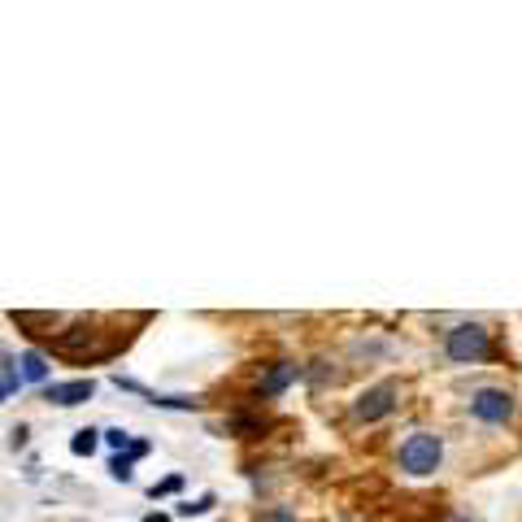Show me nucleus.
<instances>
[{
  "mask_svg": "<svg viewBox=\"0 0 522 522\" xmlns=\"http://www.w3.org/2000/svg\"><path fill=\"white\" fill-rule=\"evenodd\" d=\"M92 392H96V383H92V379H75V383H49V388H44V400L61 405V409H70V405L92 400Z\"/></svg>",
  "mask_w": 522,
  "mask_h": 522,
  "instance_id": "nucleus-6",
  "label": "nucleus"
},
{
  "mask_svg": "<svg viewBox=\"0 0 522 522\" xmlns=\"http://www.w3.org/2000/svg\"><path fill=\"white\" fill-rule=\"evenodd\" d=\"M18 366H23V379L26 383H44V379H49V357H44V353H35V348H26L23 357H18Z\"/></svg>",
  "mask_w": 522,
  "mask_h": 522,
  "instance_id": "nucleus-8",
  "label": "nucleus"
},
{
  "mask_svg": "<svg viewBox=\"0 0 522 522\" xmlns=\"http://www.w3.org/2000/svg\"><path fill=\"white\" fill-rule=\"evenodd\" d=\"M397 397H400L397 383H379V388H371V392H362V397H357V405H353V418L374 423V418H383V414H392V409H397Z\"/></svg>",
  "mask_w": 522,
  "mask_h": 522,
  "instance_id": "nucleus-5",
  "label": "nucleus"
},
{
  "mask_svg": "<svg viewBox=\"0 0 522 522\" xmlns=\"http://www.w3.org/2000/svg\"><path fill=\"white\" fill-rule=\"evenodd\" d=\"M440 457H444V444H440V435H431V431H418V435H409L405 444H400V471L409 474H435L440 471Z\"/></svg>",
  "mask_w": 522,
  "mask_h": 522,
  "instance_id": "nucleus-1",
  "label": "nucleus"
},
{
  "mask_svg": "<svg viewBox=\"0 0 522 522\" xmlns=\"http://www.w3.org/2000/svg\"><path fill=\"white\" fill-rule=\"evenodd\" d=\"M96 335L100 331H92L87 323H75L70 331H61V335L52 340V353H57V357H70V362H100V353L92 348Z\"/></svg>",
  "mask_w": 522,
  "mask_h": 522,
  "instance_id": "nucleus-3",
  "label": "nucleus"
},
{
  "mask_svg": "<svg viewBox=\"0 0 522 522\" xmlns=\"http://www.w3.org/2000/svg\"><path fill=\"white\" fill-rule=\"evenodd\" d=\"M226 431L252 440V435H261V431H266V418H261V414H231V418H226Z\"/></svg>",
  "mask_w": 522,
  "mask_h": 522,
  "instance_id": "nucleus-9",
  "label": "nucleus"
},
{
  "mask_svg": "<svg viewBox=\"0 0 522 522\" xmlns=\"http://www.w3.org/2000/svg\"><path fill=\"white\" fill-rule=\"evenodd\" d=\"M109 474H114V479H123V483H131V457H123V453H118V457L109 462Z\"/></svg>",
  "mask_w": 522,
  "mask_h": 522,
  "instance_id": "nucleus-14",
  "label": "nucleus"
},
{
  "mask_svg": "<svg viewBox=\"0 0 522 522\" xmlns=\"http://www.w3.org/2000/svg\"><path fill=\"white\" fill-rule=\"evenodd\" d=\"M105 444L109 448H131V435H126L123 426H109V431H105Z\"/></svg>",
  "mask_w": 522,
  "mask_h": 522,
  "instance_id": "nucleus-15",
  "label": "nucleus"
},
{
  "mask_svg": "<svg viewBox=\"0 0 522 522\" xmlns=\"http://www.w3.org/2000/svg\"><path fill=\"white\" fill-rule=\"evenodd\" d=\"M292 379H297V366H292V362H279V366H270V374L257 383V397H261V400H274L279 392H283V388H288V383H292Z\"/></svg>",
  "mask_w": 522,
  "mask_h": 522,
  "instance_id": "nucleus-7",
  "label": "nucleus"
},
{
  "mask_svg": "<svg viewBox=\"0 0 522 522\" xmlns=\"http://www.w3.org/2000/svg\"><path fill=\"white\" fill-rule=\"evenodd\" d=\"M149 453V440H131V448H126V457L135 462V457H144Z\"/></svg>",
  "mask_w": 522,
  "mask_h": 522,
  "instance_id": "nucleus-17",
  "label": "nucleus"
},
{
  "mask_svg": "<svg viewBox=\"0 0 522 522\" xmlns=\"http://www.w3.org/2000/svg\"><path fill=\"white\" fill-rule=\"evenodd\" d=\"M96 444H100V431H92V426H87V431H75L70 453H75V457H92V453H96Z\"/></svg>",
  "mask_w": 522,
  "mask_h": 522,
  "instance_id": "nucleus-11",
  "label": "nucleus"
},
{
  "mask_svg": "<svg viewBox=\"0 0 522 522\" xmlns=\"http://www.w3.org/2000/svg\"><path fill=\"white\" fill-rule=\"evenodd\" d=\"M471 414L479 423H509L514 418V397L505 388H479L471 397Z\"/></svg>",
  "mask_w": 522,
  "mask_h": 522,
  "instance_id": "nucleus-4",
  "label": "nucleus"
},
{
  "mask_svg": "<svg viewBox=\"0 0 522 522\" xmlns=\"http://www.w3.org/2000/svg\"><path fill=\"white\" fill-rule=\"evenodd\" d=\"M144 522H170V518H166V514H149V518H144Z\"/></svg>",
  "mask_w": 522,
  "mask_h": 522,
  "instance_id": "nucleus-18",
  "label": "nucleus"
},
{
  "mask_svg": "<svg viewBox=\"0 0 522 522\" xmlns=\"http://www.w3.org/2000/svg\"><path fill=\"white\" fill-rule=\"evenodd\" d=\"M457 522H466V518H457Z\"/></svg>",
  "mask_w": 522,
  "mask_h": 522,
  "instance_id": "nucleus-19",
  "label": "nucleus"
},
{
  "mask_svg": "<svg viewBox=\"0 0 522 522\" xmlns=\"http://www.w3.org/2000/svg\"><path fill=\"white\" fill-rule=\"evenodd\" d=\"M257 522H297V518H292V514L279 505V509H266V514H257Z\"/></svg>",
  "mask_w": 522,
  "mask_h": 522,
  "instance_id": "nucleus-16",
  "label": "nucleus"
},
{
  "mask_svg": "<svg viewBox=\"0 0 522 522\" xmlns=\"http://www.w3.org/2000/svg\"><path fill=\"white\" fill-rule=\"evenodd\" d=\"M214 505H218V497H214V492H205L200 500H183V505H179V518H192V514H209Z\"/></svg>",
  "mask_w": 522,
  "mask_h": 522,
  "instance_id": "nucleus-12",
  "label": "nucleus"
},
{
  "mask_svg": "<svg viewBox=\"0 0 522 522\" xmlns=\"http://www.w3.org/2000/svg\"><path fill=\"white\" fill-rule=\"evenodd\" d=\"M179 488H183V474H170V479H161V483H157V488H152L149 497H152V500H161V497H174V492H179Z\"/></svg>",
  "mask_w": 522,
  "mask_h": 522,
  "instance_id": "nucleus-13",
  "label": "nucleus"
},
{
  "mask_svg": "<svg viewBox=\"0 0 522 522\" xmlns=\"http://www.w3.org/2000/svg\"><path fill=\"white\" fill-rule=\"evenodd\" d=\"M448 357L453 362H483V357H492V348H488V326L483 323H462L448 331Z\"/></svg>",
  "mask_w": 522,
  "mask_h": 522,
  "instance_id": "nucleus-2",
  "label": "nucleus"
},
{
  "mask_svg": "<svg viewBox=\"0 0 522 522\" xmlns=\"http://www.w3.org/2000/svg\"><path fill=\"white\" fill-rule=\"evenodd\" d=\"M14 323L23 326V331H35V335H40V326H57V323H61V314H31V309H14Z\"/></svg>",
  "mask_w": 522,
  "mask_h": 522,
  "instance_id": "nucleus-10",
  "label": "nucleus"
}]
</instances>
